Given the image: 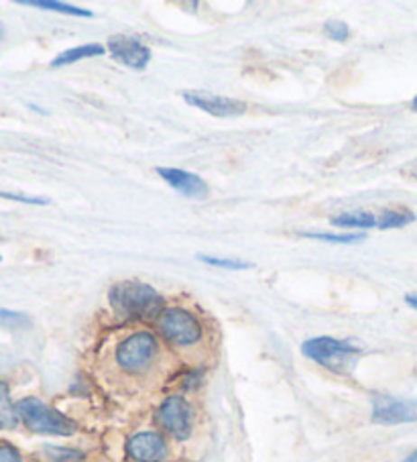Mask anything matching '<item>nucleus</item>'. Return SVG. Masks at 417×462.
<instances>
[{"label":"nucleus","mask_w":417,"mask_h":462,"mask_svg":"<svg viewBox=\"0 0 417 462\" xmlns=\"http://www.w3.org/2000/svg\"><path fill=\"white\" fill-rule=\"evenodd\" d=\"M110 304L133 320H151L163 312V298L155 288L139 282H123L110 290Z\"/></svg>","instance_id":"obj_1"},{"label":"nucleus","mask_w":417,"mask_h":462,"mask_svg":"<svg viewBox=\"0 0 417 462\" xmlns=\"http://www.w3.org/2000/svg\"><path fill=\"white\" fill-rule=\"evenodd\" d=\"M301 353L311 361L322 365L324 369L347 375L358 363V348L350 342L336 340L330 337H316L301 345Z\"/></svg>","instance_id":"obj_2"},{"label":"nucleus","mask_w":417,"mask_h":462,"mask_svg":"<svg viewBox=\"0 0 417 462\" xmlns=\"http://www.w3.org/2000/svg\"><path fill=\"white\" fill-rule=\"evenodd\" d=\"M17 413L31 432L50 434V436H71L76 434L78 426L58 410L45 405L37 397H25L17 403Z\"/></svg>","instance_id":"obj_3"},{"label":"nucleus","mask_w":417,"mask_h":462,"mask_svg":"<svg viewBox=\"0 0 417 462\" xmlns=\"http://www.w3.org/2000/svg\"><path fill=\"white\" fill-rule=\"evenodd\" d=\"M159 340L151 332H134L116 346L115 361L128 375H143L155 365Z\"/></svg>","instance_id":"obj_4"},{"label":"nucleus","mask_w":417,"mask_h":462,"mask_svg":"<svg viewBox=\"0 0 417 462\" xmlns=\"http://www.w3.org/2000/svg\"><path fill=\"white\" fill-rule=\"evenodd\" d=\"M159 328L175 346H194L204 337L198 318L181 308L163 310L162 316H159Z\"/></svg>","instance_id":"obj_5"},{"label":"nucleus","mask_w":417,"mask_h":462,"mask_svg":"<svg viewBox=\"0 0 417 462\" xmlns=\"http://www.w3.org/2000/svg\"><path fill=\"white\" fill-rule=\"evenodd\" d=\"M157 421L167 434L178 438V440H188L191 430H194V410L183 397L173 395L162 403L157 411Z\"/></svg>","instance_id":"obj_6"},{"label":"nucleus","mask_w":417,"mask_h":462,"mask_svg":"<svg viewBox=\"0 0 417 462\" xmlns=\"http://www.w3.org/2000/svg\"><path fill=\"white\" fill-rule=\"evenodd\" d=\"M373 421L381 426L417 421V402L397 400V397L391 395H376L373 400Z\"/></svg>","instance_id":"obj_7"},{"label":"nucleus","mask_w":417,"mask_h":462,"mask_svg":"<svg viewBox=\"0 0 417 462\" xmlns=\"http://www.w3.org/2000/svg\"><path fill=\"white\" fill-rule=\"evenodd\" d=\"M183 100H186L188 105L204 110V113L212 115V116H218V118H235V116L245 115V110H246L245 102L235 100V98H227V97H218V94L202 92V90L183 92Z\"/></svg>","instance_id":"obj_8"},{"label":"nucleus","mask_w":417,"mask_h":462,"mask_svg":"<svg viewBox=\"0 0 417 462\" xmlns=\"http://www.w3.org/2000/svg\"><path fill=\"white\" fill-rule=\"evenodd\" d=\"M108 51L118 63H123V66L131 69H139V71L145 69L151 61V50L134 37H126V35L110 37Z\"/></svg>","instance_id":"obj_9"},{"label":"nucleus","mask_w":417,"mask_h":462,"mask_svg":"<svg viewBox=\"0 0 417 462\" xmlns=\"http://www.w3.org/2000/svg\"><path fill=\"white\" fill-rule=\"evenodd\" d=\"M126 452L134 462H163L170 454L167 442L157 432H139L126 444Z\"/></svg>","instance_id":"obj_10"},{"label":"nucleus","mask_w":417,"mask_h":462,"mask_svg":"<svg viewBox=\"0 0 417 462\" xmlns=\"http://www.w3.org/2000/svg\"><path fill=\"white\" fill-rule=\"evenodd\" d=\"M157 173L170 183L175 192H180L186 198H191V200H206V198L210 196V188H208V183L196 173L175 170V167H157Z\"/></svg>","instance_id":"obj_11"},{"label":"nucleus","mask_w":417,"mask_h":462,"mask_svg":"<svg viewBox=\"0 0 417 462\" xmlns=\"http://www.w3.org/2000/svg\"><path fill=\"white\" fill-rule=\"evenodd\" d=\"M104 47L100 43H86L79 47H71V50L60 53L58 58L51 61V68H61V66H70V63H76L79 60H88V58H96V55H104Z\"/></svg>","instance_id":"obj_12"},{"label":"nucleus","mask_w":417,"mask_h":462,"mask_svg":"<svg viewBox=\"0 0 417 462\" xmlns=\"http://www.w3.org/2000/svg\"><path fill=\"white\" fill-rule=\"evenodd\" d=\"M415 222V214L403 208V206H397V208H387L381 212V217L376 218V226L381 230H391V228H403L407 225Z\"/></svg>","instance_id":"obj_13"},{"label":"nucleus","mask_w":417,"mask_h":462,"mask_svg":"<svg viewBox=\"0 0 417 462\" xmlns=\"http://www.w3.org/2000/svg\"><path fill=\"white\" fill-rule=\"evenodd\" d=\"M330 222L334 226H342V228H373L376 226V217L373 212L357 210V212L338 214V217H334Z\"/></svg>","instance_id":"obj_14"},{"label":"nucleus","mask_w":417,"mask_h":462,"mask_svg":"<svg viewBox=\"0 0 417 462\" xmlns=\"http://www.w3.org/2000/svg\"><path fill=\"white\" fill-rule=\"evenodd\" d=\"M19 413H17V405L11 402V393H9V385L5 381H0V428L3 430H11L19 424Z\"/></svg>","instance_id":"obj_15"},{"label":"nucleus","mask_w":417,"mask_h":462,"mask_svg":"<svg viewBox=\"0 0 417 462\" xmlns=\"http://www.w3.org/2000/svg\"><path fill=\"white\" fill-rule=\"evenodd\" d=\"M21 5L35 6V9L63 13V14H74V17H88V19L94 17L92 11L78 9V6H71V5H66V3H55V0H21Z\"/></svg>","instance_id":"obj_16"},{"label":"nucleus","mask_w":417,"mask_h":462,"mask_svg":"<svg viewBox=\"0 0 417 462\" xmlns=\"http://www.w3.org/2000/svg\"><path fill=\"white\" fill-rule=\"evenodd\" d=\"M202 263H208L212 267H220V269H230V271H243V269H251L253 263L248 261H240V259H220V257H206V254H199L198 257Z\"/></svg>","instance_id":"obj_17"},{"label":"nucleus","mask_w":417,"mask_h":462,"mask_svg":"<svg viewBox=\"0 0 417 462\" xmlns=\"http://www.w3.org/2000/svg\"><path fill=\"white\" fill-rule=\"evenodd\" d=\"M45 454L53 462H78V460L84 458V454L79 450L60 448V446H45Z\"/></svg>","instance_id":"obj_18"},{"label":"nucleus","mask_w":417,"mask_h":462,"mask_svg":"<svg viewBox=\"0 0 417 462\" xmlns=\"http://www.w3.org/2000/svg\"><path fill=\"white\" fill-rule=\"evenodd\" d=\"M306 238H316V241L336 243V245H350L357 241H363L365 235H328V233H303Z\"/></svg>","instance_id":"obj_19"},{"label":"nucleus","mask_w":417,"mask_h":462,"mask_svg":"<svg viewBox=\"0 0 417 462\" xmlns=\"http://www.w3.org/2000/svg\"><path fill=\"white\" fill-rule=\"evenodd\" d=\"M324 33L332 39V42H347L350 37V27L342 21H328L324 25Z\"/></svg>","instance_id":"obj_20"},{"label":"nucleus","mask_w":417,"mask_h":462,"mask_svg":"<svg viewBox=\"0 0 417 462\" xmlns=\"http://www.w3.org/2000/svg\"><path fill=\"white\" fill-rule=\"evenodd\" d=\"M0 324L9 326V328H21V326H29V318L25 314L0 308Z\"/></svg>","instance_id":"obj_21"},{"label":"nucleus","mask_w":417,"mask_h":462,"mask_svg":"<svg viewBox=\"0 0 417 462\" xmlns=\"http://www.w3.org/2000/svg\"><path fill=\"white\" fill-rule=\"evenodd\" d=\"M0 198L5 200H14V202H23V204H33V206H45L50 204L47 198H35V196H21V194H11V192H0Z\"/></svg>","instance_id":"obj_22"},{"label":"nucleus","mask_w":417,"mask_h":462,"mask_svg":"<svg viewBox=\"0 0 417 462\" xmlns=\"http://www.w3.org/2000/svg\"><path fill=\"white\" fill-rule=\"evenodd\" d=\"M0 462H23L17 448L9 444H0Z\"/></svg>","instance_id":"obj_23"},{"label":"nucleus","mask_w":417,"mask_h":462,"mask_svg":"<svg viewBox=\"0 0 417 462\" xmlns=\"http://www.w3.org/2000/svg\"><path fill=\"white\" fill-rule=\"evenodd\" d=\"M405 301L409 306H412L413 310H417V293H407L405 296Z\"/></svg>","instance_id":"obj_24"},{"label":"nucleus","mask_w":417,"mask_h":462,"mask_svg":"<svg viewBox=\"0 0 417 462\" xmlns=\"http://www.w3.org/2000/svg\"><path fill=\"white\" fill-rule=\"evenodd\" d=\"M401 462H417V450L409 454V457L405 460H401Z\"/></svg>","instance_id":"obj_25"},{"label":"nucleus","mask_w":417,"mask_h":462,"mask_svg":"<svg viewBox=\"0 0 417 462\" xmlns=\"http://www.w3.org/2000/svg\"><path fill=\"white\" fill-rule=\"evenodd\" d=\"M3 37H5V27H3V23H0V42H3Z\"/></svg>","instance_id":"obj_26"},{"label":"nucleus","mask_w":417,"mask_h":462,"mask_svg":"<svg viewBox=\"0 0 417 462\" xmlns=\"http://www.w3.org/2000/svg\"><path fill=\"white\" fill-rule=\"evenodd\" d=\"M413 108H417V97L413 98Z\"/></svg>","instance_id":"obj_27"},{"label":"nucleus","mask_w":417,"mask_h":462,"mask_svg":"<svg viewBox=\"0 0 417 462\" xmlns=\"http://www.w3.org/2000/svg\"><path fill=\"white\" fill-rule=\"evenodd\" d=\"M415 178H417V173H415Z\"/></svg>","instance_id":"obj_28"},{"label":"nucleus","mask_w":417,"mask_h":462,"mask_svg":"<svg viewBox=\"0 0 417 462\" xmlns=\"http://www.w3.org/2000/svg\"><path fill=\"white\" fill-rule=\"evenodd\" d=\"M0 259H3V257H0Z\"/></svg>","instance_id":"obj_29"}]
</instances>
